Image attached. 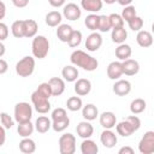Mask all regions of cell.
Here are the masks:
<instances>
[{"mask_svg":"<svg viewBox=\"0 0 154 154\" xmlns=\"http://www.w3.org/2000/svg\"><path fill=\"white\" fill-rule=\"evenodd\" d=\"M70 60L72 63V65L82 67L84 71H95L99 66V63L95 58H93L91 55H89L88 53H85L84 51L81 49H76L71 53L70 55Z\"/></svg>","mask_w":154,"mask_h":154,"instance_id":"6da1fadb","label":"cell"},{"mask_svg":"<svg viewBox=\"0 0 154 154\" xmlns=\"http://www.w3.org/2000/svg\"><path fill=\"white\" fill-rule=\"evenodd\" d=\"M49 51V41L46 36L42 35H36L32 38V43H31V52L32 55L35 58L38 59H43L47 57Z\"/></svg>","mask_w":154,"mask_h":154,"instance_id":"7a4b0ae2","label":"cell"},{"mask_svg":"<svg viewBox=\"0 0 154 154\" xmlns=\"http://www.w3.org/2000/svg\"><path fill=\"white\" fill-rule=\"evenodd\" d=\"M35 70V59L30 55L23 57L16 64V72L20 77H29L34 73Z\"/></svg>","mask_w":154,"mask_h":154,"instance_id":"3957f363","label":"cell"},{"mask_svg":"<svg viewBox=\"0 0 154 154\" xmlns=\"http://www.w3.org/2000/svg\"><path fill=\"white\" fill-rule=\"evenodd\" d=\"M32 117V108L28 102H18L14 106V122L25 123L30 122Z\"/></svg>","mask_w":154,"mask_h":154,"instance_id":"277c9868","label":"cell"},{"mask_svg":"<svg viewBox=\"0 0 154 154\" xmlns=\"http://www.w3.org/2000/svg\"><path fill=\"white\" fill-rule=\"evenodd\" d=\"M59 152L60 154H73L76 152V137L75 135L66 132L59 138Z\"/></svg>","mask_w":154,"mask_h":154,"instance_id":"5b68a950","label":"cell"},{"mask_svg":"<svg viewBox=\"0 0 154 154\" xmlns=\"http://www.w3.org/2000/svg\"><path fill=\"white\" fill-rule=\"evenodd\" d=\"M31 102L35 107V109L41 113V114H46L49 112L51 109V103H49V99L42 96L41 94H38L36 90L31 94Z\"/></svg>","mask_w":154,"mask_h":154,"instance_id":"8992f818","label":"cell"},{"mask_svg":"<svg viewBox=\"0 0 154 154\" xmlns=\"http://www.w3.org/2000/svg\"><path fill=\"white\" fill-rule=\"evenodd\" d=\"M138 150L142 154L154 153V131H147L138 143Z\"/></svg>","mask_w":154,"mask_h":154,"instance_id":"52a82bcc","label":"cell"},{"mask_svg":"<svg viewBox=\"0 0 154 154\" xmlns=\"http://www.w3.org/2000/svg\"><path fill=\"white\" fill-rule=\"evenodd\" d=\"M82 14V10L79 8L78 5L73 4V2H70L67 5L64 6V10H63V16L69 19V20H77Z\"/></svg>","mask_w":154,"mask_h":154,"instance_id":"ba28073f","label":"cell"},{"mask_svg":"<svg viewBox=\"0 0 154 154\" xmlns=\"http://www.w3.org/2000/svg\"><path fill=\"white\" fill-rule=\"evenodd\" d=\"M116 129H117V132H118V135H120V136H123V137H129V136H131L135 131H137L136 129H135V126L132 125V123L129 120V119H124V120H122L120 123H118V124H116Z\"/></svg>","mask_w":154,"mask_h":154,"instance_id":"9c48e42d","label":"cell"},{"mask_svg":"<svg viewBox=\"0 0 154 154\" xmlns=\"http://www.w3.org/2000/svg\"><path fill=\"white\" fill-rule=\"evenodd\" d=\"M100 141L102 143L103 147L106 148H113L117 142H118V138H117V135L111 130V129H105L101 135H100Z\"/></svg>","mask_w":154,"mask_h":154,"instance_id":"30bf717a","label":"cell"},{"mask_svg":"<svg viewBox=\"0 0 154 154\" xmlns=\"http://www.w3.org/2000/svg\"><path fill=\"white\" fill-rule=\"evenodd\" d=\"M102 45V37L99 32H91L85 40V48L89 52H96Z\"/></svg>","mask_w":154,"mask_h":154,"instance_id":"8fae6325","label":"cell"},{"mask_svg":"<svg viewBox=\"0 0 154 154\" xmlns=\"http://www.w3.org/2000/svg\"><path fill=\"white\" fill-rule=\"evenodd\" d=\"M122 66H123V75H126V76H135L140 71V64L135 59L129 58L123 60Z\"/></svg>","mask_w":154,"mask_h":154,"instance_id":"7c38bea8","label":"cell"},{"mask_svg":"<svg viewBox=\"0 0 154 154\" xmlns=\"http://www.w3.org/2000/svg\"><path fill=\"white\" fill-rule=\"evenodd\" d=\"M75 93L78 95V96H84V95H88L91 90V83L89 79L87 78H78L75 81Z\"/></svg>","mask_w":154,"mask_h":154,"instance_id":"4fadbf2b","label":"cell"},{"mask_svg":"<svg viewBox=\"0 0 154 154\" xmlns=\"http://www.w3.org/2000/svg\"><path fill=\"white\" fill-rule=\"evenodd\" d=\"M99 122H100V125L103 129H112L117 124V117H116V114L113 112L106 111V112H103V113L100 114Z\"/></svg>","mask_w":154,"mask_h":154,"instance_id":"5bb4252c","label":"cell"},{"mask_svg":"<svg viewBox=\"0 0 154 154\" xmlns=\"http://www.w3.org/2000/svg\"><path fill=\"white\" fill-rule=\"evenodd\" d=\"M76 131H77V135L81 137V138H90L91 135L94 134V128L93 125L90 124V122L88 120H83L81 123L77 124L76 126Z\"/></svg>","mask_w":154,"mask_h":154,"instance_id":"9a60e30c","label":"cell"},{"mask_svg":"<svg viewBox=\"0 0 154 154\" xmlns=\"http://www.w3.org/2000/svg\"><path fill=\"white\" fill-rule=\"evenodd\" d=\"M48 84L52 89V96H59L65 91V81L60 77H52Z\"/></svg>","mask_w":154,"mask_h":154,"instance_id":"2e32d148","label":"cell"},{"mask_svg":"<svg viewBox=\"0 0 154 154\" xmlns=\"http://www.w3.org/2000/svg\"><path fill=\"white\" fill-rule=\"evenodd\" d=\"M131 91V83L126 79H118L113 84V93L118 96H125Z\"/></svg>","mask_w":154,"mask_h":154,"instance_id":"e0dca14e","label":"cell"},{"mask_svg":"<svg viewBox=\"0 0 154 154\" xmlns=\"http://www.w3.org/2000/svg\"><path fill=\"white\" fill-rule=\"evenodd\" d=\"M123 75L122 61H112L107 66V76L109 79H119Z\"/></svg>","mask_w":154,"mask_h":154,"instance_id":"ac0fdd59","label":"cell"},{"mask_svg":"<svg viewBox=\"0 0 154 154\" xmlns=\"http://www.w3.org/2000/svg\"><path fill=\"white\" fill-rule=\"evenodd\" d=\"M136 41H137L138 46H141L143 48H147V47H150L153 45V36L147 30H140L137 32Z\"/></svg>","mask_w":154,"mask_h":154,"instance_id":"d6986e66","label":"cell"},{"mask_svg":"<svg viewBox=\"0 0 154 154\" xmlns=\"http://www.w3.org/2000/svg\"><path fill=\"white\" fill-rule=\"evenodd\" d=\"M99 116V109L93 103H88L85 106L82 107V117L88 120V122H91V120H95Z\"/></svg>","mask_w":154,"mask_h":154,"instance_id":"ffe728a7","label":"cell"},{"mask_svg":"<svg viewBox=\"0 0 154 154\" xmlns=\"http://www.w3.org/2000/svg\"><path fill=\"white\" fill-rule=\"evenodd\" d=\"M34 126H35V129H36L37 132H40V134H46V132L52 128V122H51V119H49L48 117H46V116H40V117L36 119Z\"/></svg>","mask_w":154,"mask_h":154,"instance_id":"44dd1931","label":"cell"},{"mask_svg":"<svg viewBox=\"0 0 154 154\" xmlns=\"http://www.w3.org/2000/svg\"><path fill=\"white\" fill-rule=\"evenodd\" d=\"M102 0H81V7L88 12H99L102 8Z\"/></svg>","mask_w":154,"mask_h":154,"instance_id":"7402d4cb","label":"cell"},{"mask_svg":"<svg viewBox=\"0 0 154 154\" xmlns=\"http://www.w3.org/2000/svg\"><path fill=\"white\" fill-rule=\"evenodd\" d=\"M72 31H73V29H72L71 25H69V24H59L58 29H57V36L61 42H66L67 43Z\"/></svg>","mask_w":154,"mask_h":154,"instance_id":"603a6c76","label":"cell"},{"mask_svg":"<svg viewBox=\"0 0 154 154\" xmlns=\"http://www.w3.org/2000/svg\"><path fill=\"white\" fill-rule=\"evenodd\" d=\"M37 29H38V25H37L36 20H34V19L24 20V37H28V38L35 37L37 34Z\"/></svg>","mask_w":154,"mask_h":154,"instance_id":"cb8c5ba5","label":"cell"},{"mask_svg":"<svg viewBox=\"0 0 154 154\" xmlns=\"http://www.w3.org/2000/svg\"><path fill=\"white\" fill-rule=\"evenodd\" d=\"M61 76L66 82H75L78 77V70L73 65H66L61 70Z\"/></svg>","mask_w":154,"mask_h":154,"instance_id":"d4e9b609","label":"cell"},{"mask_svg":"<svg viewBox=\"0 0 154 154\" xmlns=\"http://www.w3.org/2000/svg\"><path fill=\"white\" fill-rule=\"evenodd\" d=\"M97 152H99V147L93 140L84 138L83 142L81 143V153L82 154H97Z\"/></svg>","mask_w":154,"mask_h":154,"instance_id":"484cf974","label":"cell"},{"mask_svg":"<svg viewBox=\"0 0 154 154\" xmlns=\"http://www.w3.org/2000/svg\"><path fill=\"white\" fill-rule=\"evenodd\" d=\"M19 150L24 154H31L36 150V143L34 140L29 137H23V140L19 142Z\"/></svg>","mask_w":154,"mask_h":154,"instance_id":"4316f807","label":"cell"},{"mask_svg":"<svg viewBox=\"0 0 154 154\" xmlns=\"http://www.w3.org/2000/svg\"><path fill=\"white\" fill-rule=\"evenodd\" d=\"M61 20H63V14L58 11H51L46 14V24L48 26H58L59 24H61Z\"/></svg>","mask_w":154,"mask_h":154,"instance_id":"83f0119b","label":"cell"},{"mask_svg":"<svg viewBox=\"0 0 154 154\" xmlns=\"http://www.w3.org/2000/svg\"><path fill=\"white\" fill-rule=\"evenodd\" d=\"M128 37V32L126 30L124 29V26L122 28H116V29H112V34H111V38L114 43H124L125 40Z\"/></svg>","mask_w":154,"mask_h":154,"instance_id":"f1b7e54d","label":"cell"},{"mask_svg":"<svg viewBox=\"0 0 154 154\" xmlns=\"http://www.w3.org/2000/svg\"><path fill=\"white\" fill-rule=\"evenodd\" d=\"M35 130V126L31 122H25V123H18V128H17V132L20 137H29L30 135H32Z\"/></svg>","mask_w":154,"mask_h":154,"instance_id":"f546056e","label":"cell"},{"mask_svg":"<svg viewBox=\"0 0 154 154\" xmlns=\"http://www.w3.org/2000/svg\"><path fill=\"white\" fill-rule=\"evenodd\" d=\"M131 47L126 43H120L117 48H116V57L119 59V60H125V59H129L131 57Z\"/></svg>","mask_w":154,"mask_h":154,"instance_id":"4dcf8cb0","label":"cell"},{"mask_svg":"<svg viewBox=\"0 0 154 154\" xmlns=\"http://www.w3.org/2000/svg\"><path fill=\"white\" fill-rule=\"evenodd\" d=\"M146 107H147V103L141 97L132 100L131 103H130V111H131L132 114H140V113H142L146 109Z\"/></svg>","mask_w":154,"mask_h":154,"instance_id":"1f68e13d","label":"cell"},{"mask_svg":"<svg viewBox=\"0 0 154 154\" xmlns=\"http://www.w3.org/2000/svg\"><path fill=\"white\" fill-rule=\"evenodd\" d=\"M66 107L69 111L71 112H77L79 111L82 107H83V102H82V99L79 96H71L67 99L66 101Z\"/></svg>","mask_w":154,"mask_h":154,"instance_id":"d6a6232c","label":"cell"},{"mask_svg":"<svg viewBox=\"0 0 154 154\" xmlns=\"http://www.w3.org/2000/svg\"><path fill=\"white\" fill-rule=\"evenodd\" d=\"M69 125H70L69 117H65V118H61V119H57V120H52V129L55 132H63V131H65Z\"/></svg>","mask_w":154,"mask_h":154,"instance_id":"836d02e7","label":"cell"},{"mask_svg":"<svg viewBox=\"0 0 154 154\" xmlns=\"http://www.w3.org/2000/svg\"><path fill=\"white\" fill-rule=\"evenodd\" d=\"M84 24H85V26H87L89 30H91V31L97 30V26H99V16L95 14V13L88 14V16L85 17V19H84Z\"/></svg>","mask_w":154,"mask_h":154,"instance_id":"e575fe53","label":"cell"},{"mask_svg":"<svg viewBox=\"0 0 154 154\" xmlns=\"http://www.w3.org/2000/svg\"><path fill=\"white\" fill-rule=\"evenodd\" d=\"M11 32L14 37L20 38L24 37V20H16L12 23Z\"/></svg>","mask_w":154,"mask_h":154,"instance_id":"d590c367","label":"cell"},{"mask_svg":"<svg viewBox=\"0 0 154 154\" xmlns=\"http://www.w3.org/2000/svg\"><path fill=\"white\" fill-rule=\"evenodd\" d=\"M81 42H82V32L79 30H73L67 41V45L70 47L75 48V47H78L81 45Z\"/></svg>","mask_w":154,"mask_h":154,"instance_id":"8d00e7d4","label":"cell"},{"mask_svg":"<svg viewBox=\"0 0 154 154\" xmlns=\"http://www.w3.org/2000/svg\"><path fill=\"white\" fill-rule=\"evenodd\" d=\"M111 29L112 28H111V23H109L108 16H106V14L99 16V26H97V30H100L101 32H107Z\"/></svg>","mask_w":154,"mask_h":154,"instance_id":"74e56055","label":"cell"},{"mask_svg":"<svg viewBox=\"0 0 154 154\" xmlns=\"http://www.w3.org/2000/svg\"><path fill=\"white\" fill-rule=\"evenodd\" d=\"M108 19H109V23H111V28H112V29L124 26V19H123L122 16L118 14V13H111V14L108 16Z\"/></svg>","mask_w":154,"mask_h":154,"instance_id":"f35d334b","label":"cell"},{"mask_svg":"<svg viewBox=\"0 0 154 154\" xmlns=\"http://www.w3.org/2000/svg\"><path fill=\"white\" fill-rule=\"evenodd\" d=\"M122 18L125 20V22H129L130 19H132L135 16H137L136 14V8H135V6H132V5H128V6H124V10H123V12H122Z\"/></svg>","mask_w":154,"mask_h":154,"instance_id":"ab89813d","label":"cell"},{"mask_svg":"<svg viewBox=\"0 0 154 154\" xmlns=\"http://www.w3.org/2000/svg\"><path fill=\"white\" fill-rule=\"evenodd\" d=\"M0 122H1V125L5 129H11L14 125V119L6 112H1L0 113Z\"/></svg>","mask_w":154,"mask_h":154,"instance_id":"60d3db41","label":"cell"},{"mask_svg":"<svg viewBox=\"0 0 154 154\" xmlns=\"http://www.w3.org/2000/svg\"><path fill=\"white\" fill-rule=\"evenodd\" d=\"M128 24H129V28L132 31H140L142 29V26H143V19L141 17H138V16H135L132 19H130L128 22Z\"/></svg>","mask_w":154,"mask_h":154,"instance_id":"b9f144b4","label":"cell"},{"mask_svg":"<svg viewBox=\"0 0 154 154\" xmlns=\"http://www.w3.org/2000/svg\"><path fill=\"white\" fill-rule=\"evenodd\" d=\"M36 91H37L38 94H41L42 96L47 97V99H49V97L52 96V89H51V85L48 84V82L41 83V84L37 87Z\"/></svg>","mask_w":154,"mask_h":154,"instance_id":"7bdbcfd3","label":"cell"},{"mask_svg":"<svg viewBox=\"0 0 154 154\" xmlns=\"http://www.w3.org/2000/svg\"><path fill=\"white\" fill-rule=\"evenodd\" d=\"M52 120H57V119H61V118H65L67 117V113L65 111V108H61V107H58L52 111Z\"/></svg>","mask_w":154,"mask_h":154,"instance_id":"ee69618b","label":"cell"},{"mask_svg":"<svg viewBox=\"0 0 154 154\" xmlns=\"http://www.w3.org/2000/svg\"><path fill=\"white\" fill-rule=\"evenodd\" d=\"M7 36H8V28L5 23L0 22V41L6 40Z\"/></svg>","mask_w":154,"mask_h":154,"instance_id":"f6af8a7d","label":"cell"},{"mask_svg":"<svg viewBox=\"0 0 154 154\" xmlns=\"http://www.w3.org/2000/svg\"><path fill=\"white\" fill-rule=\"evenodd\" d=\"M12 4L18 7V8H23V7H26L28 4H29V0H12Z\"/></svg>","mask_w":154,"mask_h":154,"instance_id":"bcb514c9","label":"cell"},{"mask_svg":"<svg viewBox=\"0 0 154 154\" xmlns=\"http://www.w3.org/2000/svg\"><path fill=\"white\" fill-rule=\"evenodd\" d=\"M7 70H8V65H7V61L0 58V75H4V73H6V72H7Z\"/></svg>","mask_w":154,"mask_h":154,"instance_id":"7dc6e473","label":"cell"},{"mask_svg":"<svg viewBox=\"0 0 154 154\" xmlns=\"http://www.w3.org/2000/svg\"><path fill=\"white\" fill-rule=\"evenodd\" d=\"M134 153H135V150H134L131 147H129V146L122 147V148L118 150V154H134Z\"/></svg>","mask_w":154,"mask_h":154,"instance_id":"c3c4849f","label":"cell"},{"mask_svg":"<svg viewBox=\"0 0 154 154\" xmlns=\"http://www.w3.org/2000/svg\"><path fill=\"white\" fill-rule=\"evenodd\" d=\"M6 129L2 126V125H0V147L1 146H4V143H5V141H6V131H5Z\"/></svg>","mask_w":154,"mask_h":154,"instance_id":"681fc988","label":"cell"},{"mask_svg":"<svg viewBox=\"0 0 154 154\" xmlns=\"http://www.w3.org/2000/svg\"><path fill=\"white\" fill-rule=\"evenodd\" d=\"M65 1H66V0H48L49 5H51L52 7H61V6L65 4Z\"/></svg>","mask_w":154,"mask_h":154,"instance_id":"f907efd6","label":"cell"},{"mask_svg":"<svg viewBox=\"0 0 154 154\" xmlns=\"http://www.w3.org/2000/svg\"><path fill=\"white\" fill-rule=\"evenodd\" d=\"M5 16H6V5L2 1H0V22L1 19L5 18Z\"/></svg>","mask_w":154,"mask_h":154,"instance_id":"816d5d0a","label":"cell"},{"mask_svg":"<svg viewBox=\"0 0 154 154\" xmlns=\"http://www.w3.org/2000/svg\"><path fill=\"white\" fill-rule=\"evenodd\" d=\"M117 2L119 5H122V6H128V5H130L132 2V0H117Z\"/></svg>","mask_w":154,"mask_h":154,"instance_id":"f5cc1de1","label":"cell"},{"mask_svg":"<svg viewBox=\"0 0 154 154\" xmlns=\"http://www.w3.org/2000/svg\"><path fill=\"white\" fill-rule=\"evenodd\" d=\"M5 52H6V47H5V45L2 43V41H0V58L5 54Z\"/></svg>","mask_w":154,"mask_h":154,"instance_id":"db71d44e","label":"cell"},{"mask_svg":"<svg viewBox=\"0 0 154 154\" xmlns=\"http://www.w3.org/2000/svg\"><path fill=\"white\" fill-rule=\"evenodd\" d=\"M117 0H102V2H106V4H108V5H112V4H114Z\"/></svg>","mask_w":154,"mask_h":154,"instance_id":"11a10c76","label":"cell"}]
</instances>
